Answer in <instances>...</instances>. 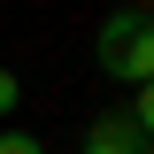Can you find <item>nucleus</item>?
Here are the masks:
<instances>
[{
  "label": "nucleus",
  "instance_id": "20e7f679",
  "mask_svg": "<svg viewBox=\"0 0 154 154\" xmlns=\"http://www.w3.org/2000/svg\"><path fill=\"white\" fill-rule=\"evenodd\" d=\"M16 100H23V85H16L8 69H0V116H16Z\"/></svg>",
  "mask_w": 154,
  "mask_h": 154
},
{
  "label": "nucleus",
  "instance_id": "f03ea898",
  "mask_svg": "<svg viewBox=\"0 0 154 154\" xmlns=\"http://www.w3.org/2000/svg\"><path fill=\"white\" fill-rule=\"evenodd\" d=\"M85 154H146V93H139V108H131V116H108V123H93Z\"/></svg>",
  "mask_w": 154,
  "mask_h": 154
},
{
  "label": "nucleus",
  "instance_id": "7ed1b4c3",
  "mask_svg": "<svg viewBox=\"0 0 154 154\" xmlns=\"http://www.w3.org/2000/svg\"><path fill=\"white\" fill-rule=\"evenodd\" d=\"M0 154H46V146H38L31 131H0Z\"/></svg>",
  "mask_w": 154,
  "mask_h": 154
},
{
  "label": "nucleus",
  "instance_id": "f257e3e1",
  "mask_svg": "<svg viewBox=\"0 0 154 154\" xmlns=\"http://www.w3.org/2000/svg\"><path fill=\"white\" fill-rule=\"evenodd\" d=\"M100 62H108L116 77H131V85H146V16H139V8H123V16L108 23V31H100Z\"/></svg>",
  "mask_w": 154,
  "mask_h": 154
}]
</instances>
